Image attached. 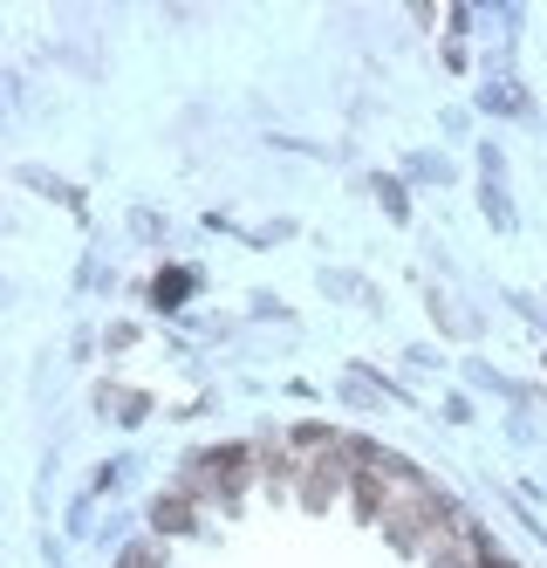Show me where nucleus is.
I'll return each mask as SVG.
<instances>
[{
    "label": "nucleus",
    "mask_w": 547,
    "mask_h": 568,
    "mask_svg": "<svg viewBox=\"0 0 547 568\" xmlns=\"http://www.w3.org/2000/svg\"><path fill=\"white\" fill-rule=\"evenodd\" d=\"M246 466H254V453H246V445H220V453H205L199 459V486H213V494H240L246 486Z\"/></svg>",
    "instance_id": "obj_1"
},
{
    "label": "nucleus",
    "mask_w": 547,
    "mask_h": 568,
    "mask_svg": "<svg viewBox=\"0 0 547 568\" xmlns=\"http://www.w3.org/2000/svg\"><path fill=\"white\" fill-rule=\"evenodd\" d=\"M158 527H192V494H164L158 500Z\"/></svg>",
    "instance_id": "obj_2"
},
{
    "label": "nucleus",
    "mask_w": 547,
    "mask_h": 568,
    "mask_svg": "<svg viewBox=\"0 0 547 568\" xmlns=\"http://www.w3.org/2000/svg\"><path fill=\"white\" fill-rule=\"evenodd\" d=\"M123 568H158V555H151V548H138V555H131V561H123Z\"/></svg>",
    "instance_id": "obj_3"
}]
</instances>
